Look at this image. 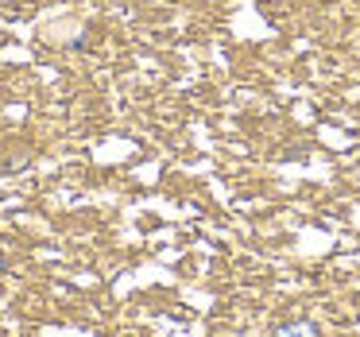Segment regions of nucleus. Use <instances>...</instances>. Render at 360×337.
Returning a JSON list of instances; mask_svg holds the SVG:
<instances>
[{"label":"nucleus","mask_w":360,"mask_h":337,"mask_svg":"<svg viewBox=\"0 0 360 337\" xmlns=\"http://www.w3.org/2000/svg\"><path fill=\"white\" fill-rule=\"evenodd\" d=\"M271 337H318L314 322H290V326H275Z\"/></svg>","instance_id":"obj_1"},{"label":"nucleus","mask_w":360,"mask_h":337,"mask_svg":"<svg viewBox=\"0 0 360 337\" xmlns=\"http://www.w3.org/2000/svg\"><path fill=\"white\" fill-rule=\"evenodd\" d=\"M0 267H4V260H0Z\"/></svg>","instance_id":"obj_2"}]
</instances>
